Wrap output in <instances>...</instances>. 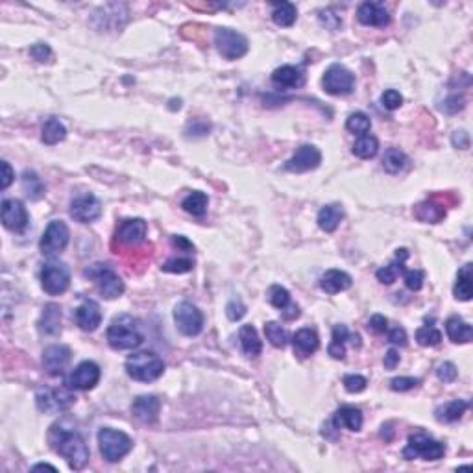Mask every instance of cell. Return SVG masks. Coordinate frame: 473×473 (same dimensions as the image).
Returning <instances> with one entry per match:
<instances>
[{
	"label": "cell",
	"mask_w": 473,
	"mask_h": 473,
	"mask_svg": "<svg viewBox=\"0 0 473 473\" xmlns=\"http://www.w3.org/2000/svg\"><path fill=\"white\" fill-rule=\"evenodd\" d=\"M108 342H110V346L113 350H117V352L139 348L145 342L141 322H139L137 318L130 316V314L115 316L111 320L110 328H108Z\"/></svg>",
	"instance_id": "obj_2"
},
{
	"label": "cell",
	"mask_w": 473,
	"mask_h": 473,
	"mask_svg": "<svg viewBox=\"0 0 473 473\" xmlns=\"http://www.w3.org/2000/svg\"><path fill=\"white\" fill-rule=\"evenodd\" d=\"M456 375H459V370H456L455 364L450 363V361H445V363L436 366V377H439L442 383H453L456 379Z\"/></svg>",
	"instance_id": "obj_49"
},
{
	"label": "cell",
	"mask_w": 473,
	"mask_h": 473,
	"mask_svg": "<svg viewBox=\"0 0 473 473\" xmlns=\"http://www.w3.org/2000/svg\"><path fill=\"white\" fill-rule=\"evenodd\" d=\"M0 214H2V224L6 225L10 231H23L28 225V211L17 198L4 200Z\"/></svg>",
	"instance_id": "obj_16"
},
{
	"label": "cell",
	"mask_w": 473,
	"mask_h": 473,
	"mask_svg": "<svg viewBox=\"0 0 473 473\" xmlns=\"http://www.w3.org/2000/svg\"><path fill=\"white\" fill-rule=\"evenodd\" d=\"M473 265L472 263H466L462 266L459 274H456V283L453 287V294H455L456 300L461 301H470L473 296Z\"/></svg>",
	"instance_id": "obj_33"
},
{
	"label": "cell",
	"mask_w": 473,
	"mask_h": 473,
	"mask_svg": "<svg viewBox=\"0 0 473 473\" xmlns=\"http://www.w3.org/2000/svg\"><path fill=\"white\" fill-rule=\"evenodd\" d=\"M445 455V445L439 440L431 439L427 434L416 433L410 434L409 442L403 450V459L414 461V459H423V461H440Z\"/></svg>",
	"instance_id": "obj_5"
},
{
	"label": "cell",
	"mask_w": 473,
	"mask_h": 473,
	"mask_svg": "<svg viewBox=\"0 0 473 473\" xmlns=\"http://www.w3.org/2000/svg\"><path fill=\"white\" fill-rule=\"evenodd\" d=\"M70 270L69 266L59 261H50L41 270V287L46 294L59 296L69 289Z\"/></svg>",
	"instance_id": "obj_9"
},
{
	"label": "cell",
	"mask_w": 473,
	"mask_h": 473,
	"mask_svg": "<svg viewBox=\"0 0 473 473\" xmlns=\"http://www.w3.org/2000/svg\"><path fill=\"white\" fill-rule=\"evenodd\" d=\"M348 341H352L355 346H361V336L359 335H352L348 331L346 325H335L333 328V336H331V344H329V355L335 359V361H344L346 359V344Z\"/></svg>",
	"instance_id": "obj_22"
},
{
	"label": "cell",
	"mask_w": 473,
	"mask_h": 473,
	"mask_svg": "<svg viewBox=\"0 0 473 473\" xmlns=\"http://www.w3.org/2000/svg\"><path fill=\"white\" fill-rule=\"evenodd\" d=\"M445 333L450 336L451 342L455 344H467L473 339V329L467 322H464L461 316H451L445 322Z\"/></svg>",
	"instance_id": "obj_29"
},
{
	"label": "cell",
	"mask_w": 473,
	"mask_h": 473,
	"mask_svg": "<svg viewBox=\"0 0 473 473\" xmlns=\"http://www.w3.org/2000/svg\"><path fill=\"white\" fill-rule=\"evenodd\" d=\"M272 81H274V85L281 87V89H298L305 83V72L301 67L281 65L272 72Z\"/></svg>",
	"instance_id": "obj_21"
},
{
	"label": "cell",
	"mask_w": 473,
	"mask_h": 473,
	"mask_svg": "<svg viewBox=\"0 0 473 473\" xmlns=\"http://www.w3.org/2000/svg\"><path fill=\"white\" fill-rule=\"evenodd\" d=\"M342 220H344V209L339 203H329V205H323L320 209L316 222L320 230L325 231V233H333L341 225Z\"/></svg>",
	"instance_id": "obj_28"
},
{
	"label": "cell",
	"mask_w": 473,
	"mask_h": 473,
	"mask_svg": "<svg viewBox=\"0 0 473 473\" xmlns=\"http://www.w3.org/2000/svg\"><path fill=\"white\" fill-rule=\"evenodd\" d=\"M48 444L69 462L70 470L80 472L89 462V447L85 440L69 420H59L54 423L48 431Z\"/></svg>",
	"instance_id": "obj_1"
},
{
	"label": "cell",
	"mask_w": 473,
	"mask_h": 473,
	"mask_svg": "<svg viewBox=\"0 0 473 473\" xmlns=\"http://www.w3.org/2000/svg\"><path fill=\"white\" fill-rule=\"evenodd\" d=\"M342 385H344V388H346L350 394H359L368 387V379L359 374H350L342 379Z\"/></svg>",
	"instance_id": "obj_45"
},
{
	"label": "cell",
	"mask_w": 473,
	"mask_h": 473,
	"mask_svg": "<svg viewBox=\"0 0 473 473\" xmlns=\"http://www.w3.org/2000/svg\"><path fill=\"white\" fill-rule=\"evenodd\" d=\"M352 276L346 274L344 270H328L320 277V287H322L323 292L328 294H339V292H344L352 287Z\"/></svg>",
	"instance_id": "obj_24"
},
{
	"label": "cell",
	"mask_w": 473,
	"mask_h": 473,
	"mask_svg": "<svg viewBox=\"0 0 473 473\" xmlns=\"http://www.w3.org/2000/svg\"><path fill=\"white\" fill-rule=\"evenodd\" d=\"M416 217H418L421 222L436 224V222H440V220L445 217V208H442V205L434 202V200H427V202L416 205Z\"/></svg>",
	"instance_id": "obj_37"
},
{
	"label": "cell",
	"mask_w": 473,
	"mask_h": 473,
	"mask_svg": "<svg viewBox=\"0 0 473 473\" xmlns=\"http://www.w3.org/2000/svg\"><path fill=\"white\" fill-rule=\"evenodd\" d=\"M85 276L97 283L100 294L104 296L105 300H115L124 294V281L111 266L102 265V263L91 265L85 270Z\"/></svg>",
	"instance_id": "obj_6"
},
{
	"label": "cell",
	"mask_w": 473,
	"mask_h": 473,
	"mask_svg": "<svg viewBox=\"0 0 473 473\" xmlns=\"http://www.w3.org/2000/svg\"><path fill=\"white\" fill-rule=\"evenodd\" d=\"M292 344H294V352L301 357H309L312 353L316 352L320 348V339H318L316 331L311 328H303L300 331H296L294 339H292Z\"/></svg>",
	"instance_id": "obj_27"
},
{
	"label": "cell",
	"mask_w": 473,
	"mask_h": 473,
	"mask_svg": "<svg viewBox=\"0 0 473 473\" xmlns=\"http://www.w3.org/2000/svg\"><path fill=\"white\" fill-rule=\"evenodd\" d=\"M30 56L34 59H37L39 63H45V61H48V59L52 58V50H50V46L45 45V43H37V45H34L30 48Z\"/></svg>",
	"instance_id": "obj_53"
},
{
	"label": "cell",
	"mask_w": 473,
	"mask_h": 473,
	"mask_svg": "<svg viewBox=\"0 0 473 473\" xmlns=\"http://www.w3.org/2000/svg\"><path fill=\"white\" fill-rule=\"evenodd\" d=\"M268 300H270L272 305L276 307V309H279V311H283L285 307L292 303V301H290L289 290L285 289V287H281V285H272L270 290H268Z\"/></svg>",
	"instance_id": "obj_44"
},
{
	"label": "cell",
	"mask_w": 473,
	"mask_h": 473,
	"mask_svg": "<svg viewBox=\"0 0 473 473\" xmlns=\"http://www.w3.org/2000/svg\"><path fill=\"white\" fill-rule=\"evenodd\" d=\"M323 91L331 97H344L350 94L355 87V74L344 65L333 63L322 76Z\"/></svg>",
	"instance_id": "obj_8"
},
{
	"label": "cell",
	"mask_w": 473,
	"mask_h": 473,
	"mask_svg": "<svg viewBox=\"0 0 473 473\" xmlns=\"http://www.w3.org/2000/svg\"><path fill=\"white\" fill-rule=\"evenodd\" d=\"M39 329L41 333H45L48 336L58 335L61 331V309L56 303H48V305L43 309V314H41L39 320Z\"/></svg>",
	"instance_id": "obj_32"
},
{
	"label": "cell",
	"mask_w": 473,
	"mask_h": 473,
	"mask_svg": "<svg viewBox=\"0 0 473 473\" xmlns=\"http://www.w3.org/2000/svg\"><path fill=\"white\" fill-rule=\"evenodd\" d=\"M405 285L407 289L410 290H420L423 287V281H425V274L421 270H405Z\"/></svg>",
	"instance_id": "obj_51"
},
{
	"label": "cell",
	"mask_w": 473,
	"mask_h": 473,
	"mask_svg": "<svg viewBox=\"0 0 473 473\" xmlns=\"http://www.w3.org/2000/svg\"><path fill=\"white\" fill-rule=\"evenodd\" d=\"M265 335L274 348H285L289 344V333L281 323L268 322L265 323Z\"/></svg>",
	"instance_id": "obj_41"
},
{
	"label": "cell",
	"mask_w": 473,
	"mask_h": 473,
	"mask_svg": "<svg viewBox=\"0 0 473 473\" xmlns=\"http://www.w3.org/2000/svg\"><path fill=\"white\" fill-rule=\"evenodd\" d=\"M100 453L108 462H119L132 451L133 440L122 431L111 427H102L99 431Z\"/></svg>",
	"instance_id": "obj_4"
},
{
	"label": "cell",
	"mask_w": 473,
	"mask_h": 473,
	"mask_svg": "<svg viewBox=\"0 0 473 473\" xmlns=\"http://www.w3.org/2000/svg\"><path fill=\"white\" fill-rule=\"evenodd\" d=\"M239 341H241V348L243 352L246 353V357H259L261 352H263V342H261L259 335H257V329L254 325H243L241 331H239Z\"/></svg>",
	"instance_id": "obj_31"
},
{
	"label": "cell",
	"mask_w": 473,
	"mask_h": 473,
	"mask_svg": "<svg viewBox=\"0 0 473 473\" xmlns=\"http://www.w3.org/2000/svg\"><path fill=\"white\" fill-rule=\"evenodd\" d=\"M370 128H372V121H370V117L366 115V113H363V111H355V113H352V115L348 117V132L355 133V135L361 137V135H366V133L370 132Z\"/></svg>",
	"instance_id": "obj_42"
},
{
	"label": "cell",
	"mask_w": 473,
	"mask_h": 473,
	"mask_svg": "<svg viewBox=\"0 0 473 473\" xmlns=\"http://www.w3.org/2000/svg\"><path fill=\"white\" fill-rule=\"evenodd\" d=\"M451 143H453L455 148L466 150V148H470V135H467V132H464V130L455 132L453 133V137H451Z\"/></svg>",
	"instance_id": "obj_57"
},
{
	"label": "cell",
	"mask_w": 473,
	"mask_h": 473,
	"mask_svg": "<svg viewBox=\"0 0 473 473\" xmlns=\"http://www.w3.org/2000/svg\"><path fill=\"white\" fill-rule=\"evenodd\" d=\"M23 189L30 200H41L46 192V187L45 183H43V179H41L39 176H37V172H34V170H26V172L23 174Z\"/></svg>",
	"instance_id": "obj_38"
},
{
	"label": "cell",
	"mask_w": 473,
	"mask_h": 473,
	"mask_svg": "<svg viewBox=\"0 0 473 473\" xmlns=\"http://www.w3.org/2000/svg\"><path fill=\"white\" fill-rule=\"evenodd\" d=\"M388 342L394 346H407V333L403 328H394L388 333Z\"/></svg>",
	"instance_id": "obj_56"
},
{
	"label": "cell",
	"mask_w": 473,
	"mask_h": 473,
	"mask_svg": "<svg viewBox=\"0 0 473 473\" xmlns=\"http://www.w3.org/2000/svg\"><path fill=\"white\" fill-rule=\"evenodd\" d=\"M214 46L222 58L235 61L248 52V39L236 30L219 28L214 32Z\"/></svg>",
	"instance_id": "obj_7"
},
{
	"label": "cell",
	"mask_w": 473,
	"mask_h": 473,
	"mask_svg": "<svg viewBox=\"0 0 473 473\" xmlns=\"http://www.w3.org/2000/svg\"><path fill=\"white\" fill-rule=\"evenodd\" d=\"M281 316L285 318V320H294V318L300 316V307L296 305V303H290V305H287L283 309Z\"/></svg>",
	"instance_id": "obj_61"
},
{
	"label": "cell",
	"mask_w": 473,
	"mask_h": 473,
	"mask_svg": "<svg viewBox=\"0 0 473 473\" xmlns=\"http://www.w3.org/2000/svg\"><path fill=\"white\" fill-rule=\"evenodd\" d=\"M161 410V401L157 396H139L133 399L132 412L143 423H156Z\"/></svg>",
	"instance_id": "obj_20"
},
{
	"label": "cell",
	"mask_w": 473,
	"mask_h": 473,
	"mask_svg": "<svg viewBox=\"0 0 473 473\" xmlns=\"http://www.w3.org/2000/svg\"><path fill=\"white\" fill-rule=\"evenodd\" d=\"M298 12L292 2H276L272 4V21L277 26H292L296 23Z\"/></svg>",
	"instance_id": "obj_34"
},
{
	"label": "cell",
	"mask_w": 473,
	"mask_h": 473,
	"mask_svg": "<svg viewBox=\"0 0 473 473\" xmlns=\"http://www.w3.org/2000/svg\"><path fill=\"white\" fill-rule=\"evenodd\" d=\"M399 364V353L396 350H388L387 355H385V368L394 370Z\"/></svg>",
	"instance_id": "obj_60"
},
{
	"label": "cell",
	"mask_w": 473,
	"mask_h": 473,
	"mask_svg": "<svg viewBox=\"0 0 473 473\" xmlns=\"http://www.w3.org/2000/svg\"><path fill=\"white\" fill-rule=\"evenodd\" d=\"M467 409H470V401H466V399H453V401H447V403L436 407L434 416H436L439 421L453 423V421L461 420Z\"/></svg>",
	"instance_id": "obj_30"
},
{
	"label": "cell",
	"mask_w": 473,
	"mask_h": 473,
	"mask_svg": "<svg viewBox=\"0 0 473 473\" xmlns=\"http://www.w3.org/2000/svg\"><path fill=\"white\" fill-rule=\"evenodd\" d=\"M225 314H228L230 320L236 322V320H241V318L246 314V305H244L239 298H236V300H231L230 303L225 305Z\"/></svg>",
	"instance_id": "obj_52"
},
{
	"label": "cell",
	"mask_w": 473,
	"mask_h": 473,
	"mask_svg": "<svg viewBox=\"0 0 473 473\" xmlns=\"http://www.w3.org/2000/svg\"><path fill=\"white\" fill-rule=\"evenodd\" d=\"M357 19L364 26H377V28H383L390 23L388 10L381 2H363L357 10Z\"/></svg>",
	"instance_id": "obj_19"
},
{
	"label": "cell",
	"mask_w": 473,
	"mask_h": 473,
	"mask_svg": "<svg viewBox=\"0 0 473 473\" xmlns=\"http://www.w3.org/2000/svg\"><path fill=\"white\" fill-rule=\"evenodd\" d=\"M146 230H148V225L143 219L122 220L117 228L115 239L124 246H139L145 243Z\"/></svg>",
	"instance_id": "obj_17"
},
{
	"label": "cell",
	"mask_w": 473,
	"mask_h": 473,
	"mask_svg": "<svg viewBox=\"0 0 473 473\" xmlns=\"http://www.w3.org/2000/svg\"><path fill=\"white\" fill-rule=\"evenodd\" d=\"M163 272H170V274H185V272L192 270L191 259H170L161 266Z\"/></svg>",
	"instance_id": "obj_46"
},
{
	"label": "cell",
	"mask_w": 473,
	"mask_h": 473,
	"mask_svg": "<svg viewBox=\"0 0 473 473\" xmlns=\"http://www.w3.org/2000/svg\"><path fill=\"white\" fill-rule=\"evenodd\" d=\"M165 372L163 359L154 352H137L126 359V374L141 383L159 379Z\"/></svg>",
	"instance_id": "obj_3"
},
{
	"label": "cell",
	"mask_w": 473,
	"mask_h": 473,
	"mask_svg": "<svg viewBox=\"0 0 473 473\" xmlns=\"http://www.w3.org/2000/svg\"><path fill=\"white\" fill-rule=\"evenodd\" d=\"M100 366L92 361H83L72 370V374L67 377V387L70 390H92L100 381Z\"/></svg>",
	"instance_id": "obj_13"
},
{
	"label": "cell",
	"mask_w": 473,
	"mask_h": 473,
	"mask_svg": "<svg viewBox=\"0 0 473 473\" xmlns=\"http://www.w3.org/2000/svg\"><path fill=\"white\" fill-rule=\"evenodd\" d=\"M381 104L385 105L388 111L398 110V108H401V104H403V97H401V92L396 91V89H387V91L381 94Z\"/></svg>",
	"instance_id": "obj_47"
},
{
	"label": "cell",
	"mask_w": 473,
	"mask_h": 473,
	"mask_svg": "<svg viewBox=\"0 0 473 473\" xmlns=\"http://www.w3.org/2000/svg\"><path fill=\"white\" fill-rule=\"evenodd\" d=\"M363 412L357 407H352V405H344L341 409L335 412V418H333V423L336 427L341 429H350V431H361L363 429Z\"/></svg>",
	"instance_id": "obj_26"
},
{
	"label": "cell",
	"mask_w": 473,
	"mask_h": 473,
	"mask_svg": "<svg viewBox=\"0 0 473 473\" xmlns=\"http://www.w3.org/2000/svg\"><path fill=\"white\" fill-rule=\"evenodd\" d=\"M416 341L423 348L439 346L440 341H442V333L434 325H423L416 331Z\"/></svg>",
	"instance_id": "obj_43"
},
{
	"label": "cell",
	"mask_w": 473,
	"mask_h": 473,
	"mask_svg": "<svg viewBox=\"0 0 473 473\" xmlns=\"http://www.w3.org/2000/svg\"><path fill=\"white\" fill-rule=\"evenodd\" d=\"M69 213L76 222L91 224V222L100 219V214H102V203L99 202V198L94 197V194L85 192V194L76 197L74 200L70 202Z\"/></svg>",
	"instance_id": "obj_14"
},
{
	"label": "cell",
	"mask_w": 473,
	"mask_h": 473,
	"mask_svg": "<svg viewBox=\"0 0 473 473\" xmlns=\"http://www.w3.org/2000/svg\"><path fill=\"white\" fill-rule=\"evenodd\" d=\"M100 322H102V311H100V305L94 300H85L76 309V323L87 333L97 331Z\"/></svg>",
	"instance_id": "obj_23"
},
{
	"label": "cell",
	"mask_w": 473,
	"mask_h": 473,
	"mask_svg": "<svg viewBox=\"0 0 473 473\" xmlns=\"http://www.w3.org/2000/svg\"><path fill=\"white\" fill-rule=\"evenodd\" d=\"M320 21H322V24H325L329 30H336L342 24V19L339 17V15H335L331 10H325V12L320 13Z\"/></svg>",
	"instance_id": "obj_55"
},
{
	"label": "cell",
	"mask_w": 473,
	"mask_h": 473,
	"mask_svg": "<svg viewBox=\"0 0 473 473\" xmlns=\"http://www.w3.org/2000/svg\"><path fill=\"white\" fill-rule=\"evenodd\" d=\"M174 322L179 333H183L185 336H197L203 329V314L191 301H179L174 307Z\"/></svg>",
	"instance_id": "obj_10"
},
{
	"label": "cell",
	"mask_w": 473,
	"mask_h": 473,
	"mask_svg": "<svg viewBox=\"0 0 473 473\" xmlns=\"http://www.w3.org/2000/svg\"><path fill=\"white\" fill-rule=\"evenodd\" d=\"M35 401H37V409L41 412H63L74 403L76 398L74 394L70 392L69 387L65 388H45V390H39L37 396H35Z\"/></svg>",
	"instance_id": "obj_11"
},
{
	"label": "cell",
	"mask_w": 473,
	"mask_h": 473,
	"mask_svg": "<svg viewBox=\"0 0 473 473\" xmlns=\"http://www.w3.org/2000/svg\"><path fill=\"white\" fill-rule=\"evenodd\" d=\"M70 239V231L63 220H52L46 225L45 233L41 236L39 248L45 255H54L67 248Z\"/></svg>",
	"instance_id": "obj_12"
},
{
	"label": "cell",
	"mask_w": 473,
	"mask_h": 473,
	"mask_svg": "<svg viewBox=\"0 0 473 473\" xmlns=\"http://www.w3.org/2000/svg\"><path fill=\"white\" fill-rule=\"evenodd\" d=\"M420 385V379L418 377H394L390 381V388L394 392H409L412 388H416Z\"/></svg>",
	"instance_id": "obj_48"
},
{
	"label": "cell",
	"mask_w": 473,
	"mask_h": 473,
	"mask_svg": "<svg viewBox=\"0 0 473 473\" xmlns=\"http://www.w3.org/2000/svg\"><path fill=\"white\" fill-rule=\"evenodd\" d=\"M172 244L176 246V248L183 250V252H194V246H192V243H189L185 236L181 235H174L172 236Z\"/></svg>",
	"instance_id": "obj_59"
},
{
	"label": "cell",
	"mask_w": 473,
	"mask_h": 473,
	"mask_svg": "<svg viewBox=\"0 0 473 473\" xmlns=\"http://www.w3.org/2000/svg\"><path fill=\"white\" fill-rule=\"evenodd\" d=\"M407 259H409V250L399 248L398 252H396V259H394L390 265L379 268V270L375 272V276H377V279H379L383 285H392V283L398 279L399 274H403L405 272V261Z\"/></svg>",
	"instance_id": "obj_25"
},
{
	"label": "cell",
	"mask_w": 473,
	"mask_h": 473,
	"mask_svg": "<svg viewBox=\"0 0 473 473\" xmlns=\"http://www.w3.org/2000/svg\"><path fill=\"white\" fill-rule=\"evenodd\" d=\"M13 178H15V174H13L10 163L2 161V183H0V187H2V189H8V187L12 185Z\"/></svg>",
	"instance_id": "obj_58"
},
{
	"label": "cell",
	"mask_w": 473,
	"mask_h": 473,
	"mask_svg": "<svg viewBox=\"0 0 473 473\" xmlns=\"http://www.w3.org/2000/svg\"><path fill=\"white\" fill-rule=\"evenodd\" d=\"M322 163V152L318 150L316 146L312 145H301L296 154L290 157L289 161L285 163V170L296 174L309 172V170H314V168L320 167Z\"/></svg>",
	"instance_id": "obj_15"
},
{
	"label": "cell",
	"mask_w": 473,
	"mask_h": 473,
	"mask_svg": "<svg viewBox=\"0 0 473 473\" xmlns=\"http://www.w3.org/2000/svg\"><path fill=\"white\" fill-rule=\"evenodd\" d=\"M208 205H209L208 194L200 191L191 192V194H189V197L185 198L183 202H181V208H183L189 214H192V217H203L205 211H208Z\"/></svg>",
	"instance_id": "obj_39"
},
{
	"label": "cell",
	"mask_w": 473,
	"mask_h": 473,
	"mask_svg": "<svg viewBox=\"0 0 473 473\" xmlns=\"http://www.w3.org/2000/svg\"><path fill=\"white\" fill-rule=\"evenodd\" d=\"M407 156L399 148H388L383 156V168L387 170L388 174H398L401 172L405 167H407Z\"/></svg>",
	"instance_id": "obj_40"
},
{
	"label": "cell",
	"mask_w": 473,
	"mask_h": 473,
	"mask_svg": "<svg viewBox=\"0 0 473 473\" xmlns=\"http://www.w3.org/2000/svg\"><path fill=\"white\" fill-rule=\"evenodd\" d=\"M65 137H67V128H65L58 119H54V117L52 119H48V121L45 122L43 130H41V139H43L45 145H58V143L65 141Z\"/></svg>",
	"instance_id": "obj_35"
},
{
	"label": "cell",
	"mask_w": 473,
	"mask_h": 473,
	"mask_svg": "<svg viewBox=\"0 0 473 473\" xmlns=\"http://www.w3.org/2000/svg\"><path fill=\"white\" fill-rule=\"evenodd\" d=\"M353 156L361 157V159H372V157H375V154L379 152V141H377V137H374V135H370V133H366V135H361V137L353 143Z\"/></svg>",
	"instance_id": "obj_36"
},
{
	"label": "cell",
	"mask_w": 473,
	"mask_h": 473,
	"mask_svg": "<svg viewBox=\"0 0 473 473\" xmlns=\"http://www.w3.org/2000/svg\"><path fill=\"white\" fill-rule=\"evenodd\" d=\"M368 328L374 331L375 335H383L388 329V320L383 314H374V316L370 318Z\"/></svg>",
	"instance_id": "obj_54"
},
{
	"label": "cell",
	"mask_w": 473,
	"mask_h": 473,
	"mask_svg": "<svg viewBox=\"0 0 473 473\" xmlns=\"http://www.w3.org/2000/svg\"><path fill=\"white\" fill-rule=\"evenodd\" d=\"M34 470H52V472H56L52 464H37V466H34Z\"/></svg>",
	"instance_id": "obj_62"
},
{
	"label": "cell",
	"mask_w": 473,
	"mask_h": 473,
	"mask_svg": "<svg viewBox=\"0 0 473 473\" xmlns=\"http://www.w3.org/2000/svg\"><path fill=\"white\" fill-rule=\"evenodd\" d=\"M464 105H466V99H464L462 94H459V92H451L450 97L444 100V104L440 105V110L445 111V113H456V111H461Z\"/></svg>",
	"instance_id": "obj_50"
},
{
	"label": "cell",
	"mask_w": 473,
	"mask_h": 473,
	"mask_svg": "<svg viewBox=\"0 0 473 473\" xmlns=\"http://www.w3.org/2000/svg\"><path fill=\"white\" fill-rule=\"evenodd\" d=\"M70 363V350L63 344H52L43 352V366L45 372L52 377H58L65 372Z\"/></svg>",
	"instance_id": "obj_18"
}]
</instances>
